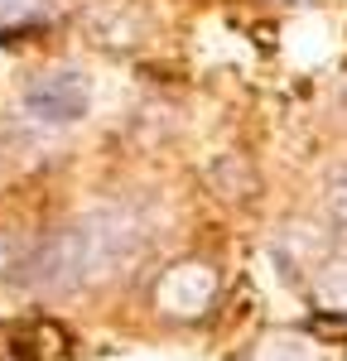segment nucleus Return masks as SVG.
<instances>
[{"label": "nucleus", "mask_w": 347, "mask_h": 361, "mask_svg": "<svg viewBox=\"0 0 347 361\" xmlns=\"http://www.w3.org/2000/svg\"><path fill=\"white\" fill-rule=\"evenodd\" d=\"M304 294L314 299V308L333 313V318H347V255H328L314 275L304 279Z\"/></svg>", "instance_id": "nucleus-6"}, {"label": "nucleus", "mask_w": 347, "mask_h": 361, "mask_svg": "<svg viewBox=\"0 0 347 361\" xmlns=\"http://www.w3.org/2000/svg\"><path fill=\"white\" fill-rule=\"evenodd\" d=\"M246 361H323V352H318V342L299 333H265L246 352Z\"/></svg>", "instance_id": "nucleus-7"}, {"label": "nucleus", "mask_w": 347, "mask_h": 361, "mask_svg": "<svg viewBox=\"0 0 347 361\" xmlns=\"http://www.w3.org/2000/svg\"><path fill=\"white\" fill-rule=\"evenodd\" d=\"M150 236H154V222L135 202L87 207L34 246V255L25 260V279L39 294H83L140 265Z\"/></svg>", "instance_id": "nucleus-1"}, {"label": "nucleus", "mask_w": 347, "mask_h": 361, "mask_svg": "<svg viewBox=\"0 0 347 361\" xmlns=\"http://www.w3.org/2000/svg\"><path fill=\"white\" fill-rule=\"evenodd\" d=\"M44 5H49V0H0V29H20V25H29V20H39Z\"/></svg>", "instance_id": "nucleus-9"}, {"label": "nucleus", "mask_w": 347, "mask_h": 361, "mask_svg": "<svg viewBox=\"0 0 347 361\" xmlns=\"http://www.w3.org/2000/svg\"><path fill=\"white\" fill-rule=\"evenodd\" d=\"M333 250H338L333 246V231H323V226L309 222V217H289V222L270 236V265L280 270L285 284H299V289H304V279L314 275Z\"/></svg>", "instance_id": "nucleus-4"}, {"label": "nucleus", "mask_w": 347, "mask_h": 361, "mask_svg": "<svg viewBox=\"0 0 347 361\" xmlns=\"http://www.w3.org/2000/svg\"><path fill=\"white\" fill-rule=\"evenodd\" d=\"M83 29L106 54H140L154 39V10L150 0H87Z\"/></svg>", "instance_id": "nucleus-3"}, {"label": "nucleus", "mask_w": 347, "mask_h": 361, "mask_svg": "<svg viewBox=\"0 0 347 361\" xmlns=\"http://www.w3.org/2000/svg\"><path fill=\"white\" fill-rule=\"evenodd\" d=\"M87 106H92V82L78 68H44L20 87V111L44 130L78 126L87 116Z\"/></svg>", "instance_id": "nucleus-2"}, {"label": "nucleus", "mask_w": 347, "mask_h": 361, "mask_svg": "<svg viewBox=\"0 0 347 361\" xmlns=\"http://www.w3.org/2000/svg\"><path fill=\"white\" fill-rule=\"evenodd\" d=\"M217 299V270L207 260H174L154 279V308L164 318H202Z\"/></svg>", "instance_id": "nucleus-5"}, {"label": "nucleus", "mask_w": 347, "mask_h": 361, "mask_svg": "<svg viewBox=\"0 0 347 361\" xmlns=\"http://www.w3.org/2000/svg\"><path fill=\"white\" fill-rule=\"evenodd\" d=\"M280 5H299V0H280Z\"/></svg>", "instance_id": "nucleus-10"}, {"label": "nucleus", "mask_w": 347, "mask_h": 361, "mask_svg": "<svg viewBox=\"0 0 347 361\" xmlns=\"http://www.w3.org/2000/svg\"><path fill=\"white\" fill-rule=\"evenodd\" d=\"M323 217L333 226V236H347V164L328 169L323 178Z\"/></svg>", "instance_id": "nucleus-8"}]
</instances>
